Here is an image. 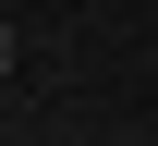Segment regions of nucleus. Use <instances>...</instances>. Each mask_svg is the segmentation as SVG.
<instances>
[{"mask_svg": "<svg viewBox=\"0 0 158 146\" xmlns=\"http://www.w3.org/2000/svg\"><path fill=\"white\" fill-rule=\"evenodd\" d=\"M0 73H12V24H0Z\"/></svg>", "mask_w": 158, "mask_h": 146, "instance_id": "obj_1", "label": "nucleus"}]
</instances>
